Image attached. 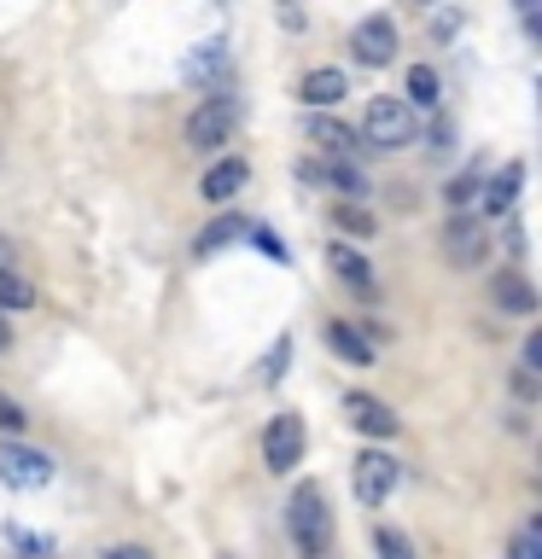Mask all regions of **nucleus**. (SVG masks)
Returning a JSON list of instances; mask_svg holds the SVG:
<instances>
[{
    "instance_id": "obj_23",
    "label": "nucleus",
    "mask_w": 542,
    "mask_h": 559,
    "mask_svg": "<svg viewBox=\"0 0 542 559\" xmlns=\"http://www.w3.org/2000/svg\"><path fill=\"white\" fill-rule=\"evenodd\" d=\"M479 175H455V181H449V210H467L472 199H479Z\"/></svg>"
},
{
    "instance_id": "obj_13",
    "label": "nucleus",
    "mask_w": 542,
    "mask_h": 559,
    "mask_svg": "<svg viewBox=\"0 0 542 559\" xmlns=\"http://www.w3.org/2000/svg\"><path fill=\"white\" fill-rule=\"evenodd\" d=\"M490 297H496V309H507V314H537V292H531V280L514 274V269L490 280Z\"/></svg>"
},
{
    "instance_id": "obj_27",
    "label": "nucleus",
    "mask_w": 542,
    "mask_h": 559,
    "mask_svg": "<svg viewBox=\"0 0 542 559\" xmlns=\"http://www.w3.org/2000/svg\"><path fill=\"white\" fill-rule=\"evenodd\" d=\"M245 234H251V245H257V251H269V257H286V245H280V239L269 234V227H245Z\"/></svg>"
},
{
    "instance_id": "obj_17",
    "label": "nucleus",
    "mask_w": 542,
    "mask_h": 559,
    "mask_svg": "<svg viewBox=\"0 0 542 559\" xmlns=\"http://www.w3.org/2000/svg\"><path fill=\"white\" fill-rule=\"evenodd\" d=\"M309 140L321 152H332V157H350L356 152V134L344 129V122H332V117H309Z\"/></svg>"
},
{
    "instance_id": "obj_5",
    "label": "nucleus",
    "mask_w": 542,
    "mask_h": 559,
    "mask_svg": "<svg viewBox=\"0 0 542 559\" xmlns=\"http://www.w3.org/2000/svg\"><path fill=\"white\" fill-rule=\"evenodd\" d=\"M234 117H239L234 99H222V94L204 99L199 111L187 117V146H192V152H216L222 140H234Z\"/></svg>"
},
{
    "instance_id": "obj_3",
    "label": "nucleus",
    "mask_w": 542,
    "mask_h": 559,
    "mask_svg": "<svg viewBox=\"0 0 542 559\" xmlns=\"http://www.w3.org/2000/svg\"><path fill=\"white\" fill-rule=\"evenodd\" d=\"M397 478H402V466L385 449H367V454H356V466H350V484H356L362 507H385L391 489H397Z\"/></svg>"
},
{
    "instance_id": "obj_12",
    "label": "nucleus",
    "mask_w": 542,
    "mask_h": 559,
    "mask_svg": "<svg viewBox=\"0 0 542 559\" xmlns=\"http://www.w3.org/2000/svg\"><path fill=\"white\" fill-rule=\"evenodd\" d=\"M519 187H525V164L514 157V164H502V175L490 187H479L484 192V216L496 222V216H507V210H514V199H519Z\"/></svg>"
},
{
    "instance_id": "obj_1",
    "label": "nucleus",
    "mask_w": 542,
    "mask_h": 559,
    "mask_svg": "<svg viewBox=\"0 0 542 559\" xmlns=\"http://www.w3.org/2000/svg\"><path fill=\"white\" fill-rule=\"evenodd\" d=\"M286 531L297 542L304 559H327L332 554V513H327V496L315 484H297L292 501H286Z\"/></svg>"
},
{
    "instance_id": "obj_14",
    "label": "nucleus",
    "mask_w": 542,
    "mask_h": 559,
    "mask_svg": "<svg viewBox=\"0 0 542 559\" xmlns=\"http://www.w3.org/2000/svg\"><path fill=\"white\" fill-rule=\"evenodd\" d=\"M327 269L339 274L344 286L374 292V269H367V257H362V251H350V245H332V251H327Z\"/></svg>"
},
{
    "instance_id": "obj_22",
    "label": "nucleus",
    "mask_w": 542,
    "mask_h": 559,
    "mask_svg": "<svg viewBox=\"0 0 542 559\" xmlns=\"http://www.w3.org/2000/svg\"><path fill=\"white\" fill-rule=\"evenodd\" d=\"M374 548H379V559H414V548H409V536H402V531H379Z\"/></svg>"
},
{
    "instance_id": "obj_2",
    "label": "nucleus",
    "mask_w": 542,
    "mask_h": 559,
    "mask_svg": "<svg viewBox=\"0 0 542 559\" xmlns=\"http://www.w3.org/2000/svg\"><path fill=\"white\" fill-rule=\"evenodd\" d=\"M362 140H367V146H379V152L409 146V140H414V105L397 99V94L367 99V111H362Z\"/></svg>"
},
{
    "instance_id": "obj_26",
    "label": "nucleus",
    "mask_w": 542,
    "mask_h": 559,
    "mask_svg": "<svg viewBox=\"0 0 542 559\" xmlns=\"http://www.w3.org/2000/svg\"><path fill=\"white\" fill-rule=\"evenodd\" d=\"M514 559H542V531H537V524L514 542Z\"/></svg>"
},
{
    "instance_id": "obj_31",
    "label": "nucleus",
    "mask_w": 542,
    "mask_h": 559,
    "mask_svg": "<svg viewBox=\"0 0 542 559\" xmlns=\"http://www.w3.org/2000/svg\"><path fill=\"white\" fill-rule=\"evenodd\" d=\"M0 269H17V251H12L7 239H0Z\"/></svg>"
},
{
    "instance_id": "obj_28",
    "label": "nucleus",
    "mask_w": 542,
    "mask_h": 559,
    "mask_svg": "<svg viewBox=\"0 0 542 559\" xmlns=\"http://www.w3.org/2000/svg\"><path fill=\"white\" fill-rule=\"evenodd\" d=\"M514 391H519L525 402H531V396H537V373H531V367H519V373H514Z\"/></svg>"
},
{
    "instance_id": "obj_32",
    "label": "nucleus",
    "mask_w": 542,
    "mask_h": 559,
    "mask_svg": "<svg viewBox=\"0 0 542 559\" xmlns=\"http://www.w3.org/2000/svg\"><path fill=\"white\" fill-rule=\"evenodd\" d=\"M12 344V326H7V314H0V349H7Z\"/></svg>"
},
{
    "instance_id": "obj_33",
    "label": "nucleus",
    "mask_w": 542,
    "mask_h": 559,
    "mask_svg": "<svg viewBox=\"0 0 542 559\" xmlns=\"http://www.w3.org/2000/svg\"><path fill=\"white\" fill-rule=\"evenodd\" d=\"M531 7H537V0H519V12H525V17H531Z\"/></svg>"
},
{
    "instance_id": "obj_18",
    "label": "nucleus",
    "mask_w": 542,
    "mask_h": 559,
    "mask_svg": "<svg viewBox=\"0 0 542 559\" xmlns=\"http://www.w3.org/2000/svg\"><path fill=\"white\" fill-rule=\"evenodd\" d=\"M35 304V286L17 269H0V309H30Z\"/></svg>"
},
{
    "instance_id": "obj_29",
    "label": "nucleus",
    "mask_w": 542,
    "mask_h": 559,
    "mask_svg": "<svg viewBox=\"0 0 542 559\" xmlns=\"http://www.w3.org/2000/svg\"><path fill=\"white\" fill-rule=\"evenodd\" d=\"M525 367H531V373L542 367V332H531V338H525Z\"/></svg>"
},
{
    "instance_id": "obj_9",
    "label": "nucleus",
    "mask_w": 542,
    "mask_h": 559,
    "mask_svg": "<svg viewBox=\"0 0 542 559\" xmlns=\"http://www.w3.org/2000/svg\"><path fill=\"white\" fill-rule=\"evenodd\" d=\"M350 52H356L362 64H391L397 59V24L391 17H362L356 29H350Z\"/></svg>"
},
{
    "instance_id": "obj_15",
    "label": "nucleus",
    "mask_w": 542,
    "mask_h": 559,
    "mask_svg": "<svg viewBox=\"0 0 542 559\" xmlns=\"http://www.w3.org/2000/svg\"><path fill=\"white\" fill-rule=\"evenodd\" d=\"M344 94H350L344 70H309L304 87H297V99H304V105H339Z\"/></svg>"
},
{
    "instance_id": "obj_8",
    "label": "nucleus",
    "mask_w": 542,
    "mask_h": 559,
    "mask_svg": "<svg viewBox=\"0 0 542 559\" xmlns=\"http://www.w3.org/2000/svg\"><path fill=\"white\" fill-rule=\"evenodd\" d=\"M297 181H304V187H339L344 192V199H367V175L356 169V164H344V157H339V164H321V157H304V164H297Z\"/></svg>"
},
{
    "instance_id": "obj_25",
    "label": "nucleus",
    "mask_w": 542,
    "mask_h": 559,
    "mask_svg": "<svg viewBox=\"0 0 542 559\" xmlns=\"http://www.w3.org/2000/svg\"><path fill=\"white\" fill-rule=\"evenodd\" d=\"M24 426H30V414L12 396H0V431H24Z\"/></svg>"
},
{
    "instance_id": "obj_30",
    "label": "nucleus",
    "mask_w": 542,
    "mask_h": 559,
    "mask_svg": "<svg viewBox=\"0 0 542 559\" xmlns=\"http://www.w3.org/2000/svg\"><path fill=\"white\" fill-rule=\"evenodd\" d=\"M105 559H152V554H146V548H111Z\"/></svg>"
},
{
    "instance_id": "obj_19",
    "label": "nucleus",
    "mask_w": 542,
    "mask_h": 559,
    "mask_svg": "<svg viewBox=\"0 0 542 559\" xmlns=\"http://www.w3.org/2000/svg\"><path fill=\"white\" fill-rule=\"evenodd\" d=\"M332 227L350 234V239H367V234H374V216H367L362 204H339V210H332Z\"/></svg>"
},
{
    "instance_id": "obj_20",
    "label": "nucleus",
    "mask_w": 542,
    "mask_h": 559,
    "mask_svg": "<svg viewBox=\"0 0 542 559\" xmlns=\"http://www.w3.org/2000/svg\"><path fill=\"white\" fill-rule=\"evenodd\" d=\"M409 105H437V70L432 64L409 70Z\"/></svg>"
},
{
    "instance_id": "obj_10",
    "label": "nucleus",
    "mask_w": 542,
    "mask_h": 559,
    "mask_svg": "<svg viewBox=\"0 0 542 559\" xmlns=\"http://www.w3.org/2000/svg\"><path fill=\"white\" fill-rule=\"evenodd\" d=\"M344 414H350V426H356L362 437H397V408L391 402H379V396H367V391H350L344 396Z\"/></svg>"
},
{
    "instance_id": "obj_24",
    "label": "nucleus",
    "mask_w": 542,
    "mask_h": 559,
    "mask_svg": "<svg viewBox=\"0 0 542 559\" xmlns=\"http://www.w3.org/2000/svg\"><path fill=\"white\" fill-rule=\"evenodd\" d=\"M286 361H292V344H286V338H280V344L269 349V361H262V379H269V384H274L280 373H286Z\"/></svg>"
},
{
    "instance_id": "obj_4",
    "label": "nucleus",
    "mask_w": 542,
    "mask_h": 559,
    "mask_svg": "<svg viewBox=\"0 0 542 559\" xmlns=\"http://www.w3.org/2000/svg\"><path fill=\"white\" fill-rule=\"evenodd\" d=\"M444 257H449V269H479L490 257V227L479 216H467V210H455L444 227Z\"/></svg>"
},
{
    "instance_id": "obj_6",
    "label": "nucleus",
    "mask_w": 542,
    "mask_h": 559,
    "mask_svg": "<svg viewBox=\"0 0 542 559\" xmlns=\"http://www.w3.org/2000/svg\"><path fill=\"white\" fill-rule=\"evenodd\" d=\"M304 461V419L297 414H274L269 431H262V466L269 472H292Z\"/></svg>"
},
{
    "instance_id": "obj_16",
    "label": "nucleus",
    "mask_w": 542,
    "mask_h": 559,
    "mask_svg": "<svg viewBox=\"0 0 542 559\" xmlns=\"http://www.w3.org/2000/svg\"><path fill=\"white\" fill-rule=\"evenodd\" d=\"M327 344H332V356H344V361H356V367L374 361V344H367L362 326H350V321H327Z\"/></svg>"
},
{
    "instance_id": "obj_11",
    "label": "nucleus",
    "mask_w": 542,
    "mask_h": 559,
    "mask_svg": "<svg viewBox=\"0 0 542 559\" xmlns=\"http://www.w3.org/2000/svg\"><path fill=\"white\" fill-rule=\"evenodd\" d=\"M251 181V169H245V157H216V164H210L204 175H199V192L210 204H227L234 199V192Z\"/></svg>"
},
{
    "instance_id": "obj_7",
    "label": "nucleus",
    "mask_w": 542,
    "mask_h": 559,
    "mask_svg": "<svg viewBox=\"0 0 542 559\" xmlns=\"http://www.w3.org/2000/svg\"><path fill=\"white\" fill-rule=\"evenodd\" d=\"M52 478V461L30 443H0V484L7 489H42Z\"/></svg>"
},
{
    "instance_id": "obj_21",
    "label": "nucleus",
    "mask_w": 542,
    "mask_h": 559,
    "mask_svg": "<svg viewBox=\"0 0 542 559\" xmlns=\"http://www.w3.org/2000/svg\"><path fill=\"white\" fill-rule=\"evenodd\" d=\"M239 234H245V222H239V216H222V222H210V227H204L199 251H216V245H227V239H239Z\"/></svg>"
}]
</instances>
